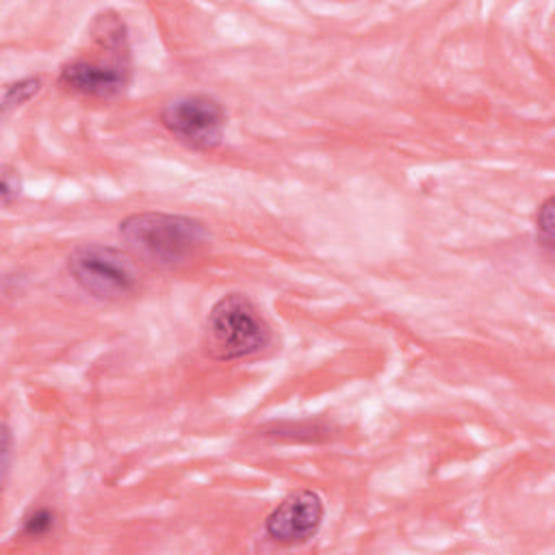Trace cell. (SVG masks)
<instances>
[{
  "instance_id": "7",
  "label": "cell",
  "mask_w": 555,
  "mask_h": 555,
  "mask_svg": "<svg viewBox=\"0 0 555 555\" xmlns=\"http://www.w3.org/2000/svg\"><path fill=\"white\" fill-rule=\"evenodd\" d=\"M39 91H41V78H39V76H28V78L9 82V85L4 87V93H2V106H0L2 113L7 115L11 108L26 104V102H28L30 98H35Z\"/></svg>"
},
{
  "instance_id": "8",
  "label": "cell",
  "mask_w": 555,
  "mask_h": 555,
  "mask_svg": "<svg viewBox=\"0 0 555 555\" xmlns=\"http://www.w3.org/2000/svg\"><path fill=\"white\" fill-rule=\"evenodd\" d=\"M553 204L555 199L551 195L538 206L535 212V238L548 254L553 249Z\"/></svg>"
},
{
  "instance_id": "6",
  "label": "cell",
  "mask_w": 555,
  "mask_h": 555,
  "mask_svg": "<svg viewBox=\"0 0 555 555\" xmlns=\"http://www.w3.org/2000/svg\"><path fill=\"white\" fill-rule=\"evenodd\" d=\"M323 520V499L314 490L286 494L267 516L264 533L269 540L293 546L310 540Z\"/></svg>"
},
{
  "instance_id": "5",
  "label": "cell",
  "mask_w": 555,
  "mask_h": 555,
  "mask_svg": "<svg viewBox=\"0 0 555 555\" xmlns=\"http://www.w3.org/2000/svg\"><path fill=\"white\" fill-rule=\"evenodd\" d=\"M59 82L87 98H119L130 85V48L111 50L104 59H72L61 65Z\"/></svg>"
},
{
  "instance_id": "10",
  "label": "cell",
  "mask_w": 555,
  "mask_h": 555,
  "mask_svg": "<svg viewBox=\"0 0 555 555\" xmlns=\"http://www.w3.org/2000/svg\"><path fill=\"white\" fill-rule=\"evenodd\" d=\"M22 193V176L13 165H2V173H0V195H2V204L11 206L13 199H17Z\"/></svg>"
},
{
  "instance_id": "2",
  "label": "cell",
  "mask_w": 555,
  "mask_h": 555,
  "mask_svg": "<svg viewBox=\"0 0 555 555\" xmlns=\"http://www.w3.org/2000/svg\"><path fill=\"white\" fill-rule=\"evenodd\" d=\"M271 343V327L245 293L219 297L206 317V353L232 362L260 353Z\"/></svg>"
},
{
  "instance_id": "11",
  "label": "cell",
  "mask_w": 555,
  "mask_h": 555,
  "mask_svg": "<svg viewBox=\"0 0 555 555\" xmlns=\"http://www.w3.org/2000/svg\"><path fill=\"white\" fill-rule=\"evenodd\" d=\"M9 466H11V429L4 423L2 425V481L9 477Z\"/></svg>"
},
{
  "instance_id": "1",
  "label": "cell",
  "mask_w": 555,
  "mask_h": 555,
  "mask_svg": "<svg viewBox=\"0 0 555 555\" xmlns=\"http://www.w3.org/2000/svg\"><path fill=\"white\" fill-rule=\"evenodd\" d=\"M119 234L134 256L158 267L191 260L210 241L204 221L173 212H132L119 221Z\"/></svg>"
},
{
  "instance_id": "3",
  "label": "cell",
  "mask_w": 555,
  "mask_h": 555,
  "mask_svg": "<svg viewBox=\"0 0 555 555\" xmlns=\"http://www.w3.org/2000/svg\"><path fill=\"white\" fill-rule=\"evenodd\" d=\"M67 271L85 293L106 301L124 299L139 286L132 258L108 245H78L67 256Z\"/></svg>"
},
{
  "instance_id": "4",
  "label": "cell",
  "mask_w": 555,
  "mask_h": 555,
  "mask_svg": "<svg viewBox=\"0 0 555 555\" xmlns=\"http://www.w3.org/2000/svg\"><path fill=\"white\" fill-rule=\"evenodd\" d=\"M160 124L191 150H215L225 130L223 104L206 93H189L171 100L160 111Z\"/></svg>"
},
{
  "instance_id": "9",
  "label": "cell",
  "mask_w": 555,
  "mask_h": 555,
  "mask_svg": "<svg viewBox=\"0 0 555 555\" xmlns=\"http://www.w3.org/2000/svg\"><path fill=\"white\" fill-rule=\"evenodd\" d=\"M54 527V514L48 507H37L33 509L24 522H22V533L26 538H41Z\"/></svg>"
}]
</instances>
